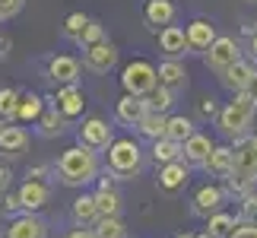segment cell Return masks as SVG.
I'll return each mask as SVG.
<instances>
[{"label": "cell", "mask_w": 257, "mask_h": 238, "mask_svg": "<svg viewBox=\"0 0 257 238\" xmlns=\"http://www.w3.org/2000/svg\"><path fill=\"white\" fill-rule=\"evenodd\" d=\"M232 153H235V168L222 184L232 197L244 200V197L254 194V184H257V134L244 137V140H235Z\"/></svg>", "instance_id": "6da1fadb"}, {"label": "cell", "mask_w": 257, "mask_h": 238, "mask_svg": "<svg viewBox=\"0 0 257 238\" xmlns=\"http://www.w3.org/2000/svg\"><path fill=\"white\" fill-rule=\"evenodd\" d=\"M57 178H61V184H67V187H86L89 181H95L98 178L95 150H89L83 143L64 150L61 159H57Z\"/></svg>", "instance_id": "7a4b0ae2"}, {"label": "cell", "mask_w": 257, "mask_h": 238, "mask_svg": "<svg viewBox=\"0 0 257 238\" xmlns=\"http://www.w3.org/2000/svg\"><path fill=\"white\" fill-rule=\"evenodd\" d=\"M254 114H257V105L244 92H238V95H232V102L219 111L216 127H219V134L229 137V140H244V137H251Z\"/></svg>", "instance_id": "3957f363"}, {"label": "cell", "mask_w": 257, "mask_h": 238, "mask_svg": "<svg viewBox=\"0 0 257 238\" xmlns=\"http://www.w3.org/2000/svg\"><path fill=\"white\" fill-rule=\"evenodd\" d=\"M143 168V150L137 140H114L108 146V172L117 181H131Z\"/></svg>", "instance_id": "277c9868"}, {"label": "cell", "mask_w": 257, "mask_h": 238, "mask_svg": "<svg viewBox=\"0 0 257 238\" xmlns=\"http://www.w3.org/2000/svg\"><path fill=\"white\" fill-rule=\"evenodd\" d=\"M121 86L127 95H150L159 86V67H153L150 61H131L121 70Z\"/></svg>", "instance_id": "5b68a950"}, {"label": "cell", "mask_w": 257, "mask_h": 238, "mask_svg": "<svg viewBox=\"0 0 257 238\" xmlns=\"http://www.w3.org/2000/svg\"><path fill=\"white\" fill-rule=\"evenodd\" d=\"M241 61V48H238V42L235 38H229V35H219L213 42V48L203 54V64L210 67L213 73H222V70H229L232 64H238Z\"/></svg>", "instance_id": "8992f818"}, {"label": "cell", "mask_w": 257, "mask_h": 238, "mask_svg": "<svg viewBox=\"0 0 257 238\" xmlns=\"http://www.w3.org/2000/svg\"><path fill=\"white\" fill-rule=\"evenodd\" d=\"M76 137H80L83 146H89V150H95V153H102V150H108V146L114 143V131H111V124H108L105 117H86Z\"/></svg>", "instance_id": "52a82bcc"}, {"label": "cell", "mask_w": 257, "mask_h": 238, "mask_svg": "<svg viewBox=\"0 0 257 238\" xmlns=\"http://www.w3.org/2000/svg\"><path fill=\"white\" fill-rule=\"evenodd\" d=\"M225 187L222 184H203L200 191L194 194V200H191V213L194 216H200V219H210L213 213H219L222 210V203H225Z\"/></svg>", "instance_id": "ba28073f"}, {"label": "cell", "mask_w": 257, "mask_h": 238, "mask_svg": "<svg viewBox=\"0 0 257 238\" xmlns=\"http://www.w3.org/2000/svg\"><path fill=\"white\" fill-rule=\"evenodd\" d=\"M114 64H117V48L108 42H95V45H89L83 48V67L86 70H92V73H108V70H114Z\"/></svg>", "instance_id": "9c48e42d"}, {"label": "cell", "mask_w": 257, "mask_h": 238, "mask_svg": "<svg viewBox=\"0 0 257 238\" xmlns=\"http://www.w3.org/2000/svg\"><path fill=\"white\" fill-rule=\"evenodd\" d=\"M187 181H191V165H187L184 159L169 162V165H159V178H156L159 191H165V194H178V191H184V187H187Z\"/></svg>", "instance_id": "30bf717a"}, {"label": "cell", "mask_w": 257, "mask_h": 238, "mask_svg": "<svg viewBox=\"0 0 257 238\" xmlns=\"http://www.w3.org/2000/svg\"><path fill=\"white\" fill-rule=\"evenodd\" d=\"M80 73H83V67L70 54H54L51 61H48V76H51V83H57V86H76L80 83Z\"/></svg>", "instance_id": "8fae6325"}, {"label": "cell", "mask_w": 257, "mask_h": 238, "mask_svg": "<svg viewBox=\"0 0 257 238\" xmlns=\"http://www.w3.org/2000/svg\"><path fill=\"white\" fill-rule=\"evenodd\" d=\"M150 114V102H146V95H121V102H117L114 108V117H117V124H124V127H140V121Z\"/></svg>", "instance_id": "7c38bea8"}, {"label": "cell", "mask_w": 257, "mask_h": 238, "mask_svg": "<svg viewBox=\"0 0 257 238\" xmlns=\"http://www.w3.org/2000/svg\"><path fill=\"white\" fill-rule=\"evenodd\" d=\"M159 51L172 61H181L184 54H191V45H187V29L181 26H165L159 32Z\"/></svg>", "instance_id": "4fadbf2b"}, {"label": "cell", "mask_w": 257, "mask_h": 238, "mask_svg": "<svg viewBox=\"0 0 257 238\" xmlns=\"http://www.w3.org/2000/svg\"><path fill=\"white\" fill-rule=\"evenodd\" d=\"M216 26L210 19H191L187 23V45H191V54H206L216 42Z\"/></svg>", "instance_id": "5bb4252c"}, {"label": "cell", "mask_w": 257, "mask_h": 238, "mask_svg": "<svg viewBox=\"0 0 257 238\" xmlns=\"http://www.w3.org/2000/svg\"><path fill=\"white\" fill-rule=\"evenodd\" d=\"M54 108H57V111H61V114L67 117V121H76V117H83L86 95L80 92V86H57Z\"/></svg>", "instance_id": "9a60e30c"}, {"label": "cell", "mask_w": 257, "mask_h": 238, "mask_svg": "<svg viewBox=\"0 0 257 238\" xmlns=\"http://www.w3.org/2000/svg\"><path fill=\"white\" fill-rule=\"evenodd\" d=\"M7 238H48V225L35 213H19L7 225Z\"/></svg>", "instance_id": "2e32d148"}, {"label": "cell", "mask_w": 257, "mask_h": 238, "mask_svg": "<svg viewBox=\"0 0 257 238\" xmlns=\"http://www.w3.org/2000/svg\"><path fill=\"white\" fill-rule=\"evenodd\" d=\"M26 150H29V134H26V127L4 124V131H0V156L19 159Z\"/></svg>", "instance_id": "e0dca14e"}, {"label": "cell", "mask_w": 257, "mask_h": 238, "mask_svg": "<svg viewBox=\"0 0 257 238\" xmlns=\"http://www.w3.org/2000/svg\"><path fill=\"white\" fill-rule=\"evenodd\" d=\"M213 150H216V143L206 134H194L191 140L184 143V162L191 165V168H203L206 162H210Z\"/></svg>", "instance_id": "ac0fdd59"}, {"label": "cell", "mask_w": 257, "mask_h": 238, "mask_svg": "<svg viewBox=\"0 0 257 238\" xmlns=\"http://www.w3.org/2000/svg\"><path fill=\"white\" fill-rule=\"evenodd\" d=\"M254 70H257V67H254L251 61H244V57H241L238 64H232L229 70H222V73H219V83L229 89L232 95H238V92H244V86H248V79L254 76Z\"/></svg>", "instance_id": "d6986e66"}, {"label": "cell", "mask_w": 257, "mask_h": 238, "mask_svg": "<svg viewBox=\"0 0 257 238\" xmlns=\"http://www.w3.org/2000/svg\"><path fill=\"white\" fill-rule=\"evenodd\" d=\"M16 194H19V200H23V213H38L48 203V197H51V187L45 181H32V178H29Z\"/></svg>", "instance_id": "ffe728a7"}, {"label": "cell", "mask_w": 257, "mask_h": 238, "mask_svg": "<svg viewBox=\"0 0 257 238\" xmlns=\"http://www.w3.org/2000/svg\"><path fill=\"white\" fill-rule=\"evenodd\" d=\"M159 86L172 89V92H184L187 89V67L181 61H172V57H165V61L159 64Z\"/></svg>", "instance_id": "44dd1931"}, {"label": "cell", "mask_w": 257, "mask_h": 238, "mask_svg": "<svg viewBox=\"0 0 257 238\" xmlns=\"http://www.w3.org/2000/svg\"><path fill=\"white\" fill-rule=\"evenodd\" d=\"M175 16H178V10H175L172 0H146V7H143V19H146V26H153V29L172 26Z\"/></svg>", "instance_id": "7402d4cb"}, {"label": "cell", "mask_w": 257, "mask_h": 238, "mask_svg": "<svg viewBox=\"0 0 257 238\" xmlns=\"http://www.w3.org/2000/svg\"><path fill=\"white\" fill-rule=\"evenodd\" d=\"M70 216H73V222L76 225H95L98 219H102V213H98V203H95V194H83V197H76L73 206H70Z\"/></svg>", "instance_id": "603a6c76"}, {"label": "cell", "mask_w": 257, "mask_h": 238, "mask_svg": "<svg viewBox=\"0 0 257 238\" xmlns=\"http://www.w3.org/2000/svg\"><path fill=\"white\" fill-rule=\"evenodd\" d=\"M203 168L210 172V178H219V181H225V178L232 175V168H235V153H232V146H216L213 156H210V162H206Z\"/></svg>", "instance_id": "cb8c5ba5"}, {"label": "cell", "mask_w": 257, "mask_h": 238, "mask_svg": "<svg viewBox=\"0 0 257 238\" xmlns=\"http://www.w3.org/2000/svg\"><path fill=\"white\" fill-rule=\"evenodd\" d=\"M238 222L241 219H235V216H229V213H213L210 219H206V238H232L235 235V229H238Z\"/></svg>", "instance_id": "d4e9b609"}, {"label": "cell", "mask_w": 257, "mask_h": 238, "mask_svg": "<svg viewBox=\"0 0 257 238\" xmlns=\"http://www.w3.org/2000/svg\"><path fill=\"white\" fill-rule=\"evenodd\" d=\"M165 127H169V114L153 111V108H150V114H146L143 121H140V127H137V131H140L143 140L156 143V140H162V137H165Z\"/></svg>", "instance_id": "484cf974"}, {"label": "cell", "mask_w": 257, "mask_h": 238, "mask_svg": "<svg viewBox=\"0 0 257 238\" xmlns=\"http://www.w3.org/2000/svg\"><path fill=\"white\" fill-rule=\"evenodd\" d=\"M64 124H67V117L57 111V108H45V114H42V121H38V137H45V140H54V137H61L64 134Z\"/></svg>", "instance_id": "4316f807"}, {"label": "cell", "mask_w": 257, "mask_h": 238, "mask_svg": "<svg viewBox=\"0 0 257 238\" xmlns=\"http://www.w3.org/2000/svg\"><path fill=\"white\" fill-rule=\"evenodd\" d=\"M42 114H45V98L35 95V92H26L23 102H19V117H16V121H23V124H38V121H42Z\"/></svg>", "instance_id": "83f0119b"}, {"label": "cell", "mask_w": 257, "mask_h": 238, "mask_svg": "<svg viewBox=\"0 0 257 238\" xmlns=\"http://www.w3.org/2000/svg\"><path fill=\"white\" fill-rule=\"evenodd\" d=\"M153 159H156V165H169V162H178V159H184V146L181 143H175L169 140V137H162V140H156L153 143Z\"/></svg>", "instance_id": "f1b7e54d"}, {"label": "cell", "mask_w": 257, "mask_h": 238, "mask_svg": "<svg viewBox=\"0 0 257 238\" xmlns=\"http://www.w3.org/2000/svg\"><path fill=\"white\" fill-rule=\"evenodd\" d=\"M197 131H194V121L191 117H184V114H172L169 117V127H165V137H169V140H175V143H187L194 137Z\"/></svg>", "instance_id": "f546056e"}, {"label": "cell", "mask_w": 257, "mask_h": 238, "mask_svg": "<svg viewBox=\"0 0 257 238\" xmlns=\"http://www.w3.org/2000/svg\"><path fill=\"white\" fill-rule=\"evenodd\" d=\"M95 203H98V213L102 216H121L124 210V200L114 187H98L95 191Z\"/></svg>", "instance_id": "4dcf8cb0"}, {"label": "cell", "mask_w": 257, "mask_h": 238, "mask_svg": "<svg viewBox=\"0 0 257 238\" xmlns=\"http://www.w3.org/2000/svg\"><path fill=\"white\" fill-rule=\"evenodd\" d=\"M95 238H127V225L121 222V216H102L92 225Z\"/></svg>", "instance_id": "1f68e13d"}, {"label": "cell", "mask_w": 257, "mask_h": 238, "mask_svg": "<svg viewBox=\"0 0 257 238\" xmlns=\"http://www.w3.org/2000/svg\"><path fill=\"white\" fill-rule=\"evenodd\" d=\"M19 102H23V92L16 89H0V117L7 124H13L19 117Z\"/></svg>", "instance_id": "d6a6232c"}, {"label": "cell", "mask_w": 257, "mask_h": 238, "mask_svg": "<svg viewBox=\"0 0 257 238\" xmlns=\"http://www.w3.org/2000/svg\"><path fill=\"white\" fill-rule=\"evenodd\" d=\"M146 102H150L153 111H162V114H165V111L175 105V92H172V89H165V86H156L153 92L146 95Z\"/></svg>", "instance_id": "836d02e7"}, {"label": "cell", "mask_w": 257, "mask_h": 238, "mask_svg": "<svg viewBox=\"0 0 257 238\" xmlns=\"http://www.w3.org/2000/svg\"><path fill=\"white\" fill-rule=\"evenodd\" d=\"M89 26V16L86 13H70L64 19V35L70 38V42H80V35H83V29Z\"/></svg>", "instance_id": "e575fe53"}, {"label": "cell", "mask_w": 257, "mask_h": 238, "mask_svg": "<svg viewBox=\"0 0 257 238\" xmlns=\"http://www.w3.org/2000/svg\"><path fill=\"white\" fill-rule=\"evenodd\" d=\"M95 42H105V29H102V23L98 19H89V26L83 29V35H80V48H89V45H95Z\"/></svg>", "instance_id": "d590c367"}, {"label": "cell", "mask_w": 257, "mask_h": 238, "mask_svg": "<svg viewBox=\"0 0 257 238\" xmlns=\"http://www.w3.org/2000/svg\"><path fill=\"white\" fill-rule=\"evenodd\" d=\"M238 219H241V222H251V225H257V197H254V194L241 200V216H238Z\"/></svg>", "instance_id": "8d00e7d4"}, {"label": "cell", "mask_w": 257, "mask_h": 238, "mask_svg": "<svg viewBox=\"0 0 257 238\" xmlns=\"http://www.w3.org/2000/svg\"><path fill=\"white\" fill-rule=\"evenodd\" d=\"M23 4H26V0H0V16H4V19H13L19 10H23Z\"/></svg>", "instance_id": "74e56055"}, {"label": "cell", "mask_w": 257, "mask_h": 238, "mask_svg": "<svg viewBox=\"0 0 257 238\" xmlns=\"http://www.w3.org/2000/svg\"><path fill=\"white\" fill-rule=\"evenodd\" d=\"M200 114H203V117H219V111H216V98H213V95H203V98H200Z\"/></svg>", "instance_id": "f35d334b"}, {"label": "cell", "mask_w": 257, "mask_h": 238, "mask_svg": "<svg viewBox=\"0 0 257 238\" xmlns=\"http://www.w3.org/2000/svg\"><path fill=\"white\" fill-rule=\"evenodd\" d=\"M19 210H23L19 194H7V197H4V213H19Z\"/></svg>", "instance_id": "ab89813d"}, {"label": "cell", "mask_w": 257, "mask_h": 238, "mask_svg": "<svg viewBox=\"0 0 257 238\" xmlns=\"http://www.w3.org/2000/svg\"><path fill=\"white\" fill-rule=\"evenodd\" d=\"M232 238H257V225H251V222H238V229H235Z\"/></svg>", "instance_id": "60d3db41"}, {"label": "cell", "mask_w": 257, "mask_h": 238, "mask_svg": "<svg viewBox=\"0 0 257 238\" xmlns=\"http://www.w3.org/2000/svg\"><path fill=\"white\" fill-rule=\"evenodd\" d=\"M64 238H95V232H92V229H86V225H76V229H70Z\"/></svg>", "instance_id": "b9f144b4"}, {"label": "cell", "mask_w": 257, "mask_h": 238, "mask_svg": "<svg viewBox=\"0 0 257 238\" xmlns=\"http://www.w3.org/2000/svg\"><path fill=\"white\" fill-rule=\"evenodd\" d=\"M10 181H13V172H10V165H0V194L10 187Z\"/></svg>", "instance_id": "7bdbcfd3"}, {"label": "cell", "mask_w": 257, "mask_h": 238, "mask_svg": "<svg viewBox=\"0 0 257 238\" xmlns=\"http://www.w3.org/2000/svg\"><path fill=\"white\" fill-rule=\"evenodd\" d=\"M244 95H248V98H251V102L257 105V70H254V76L248 79V86H244Z\"/></svg>", "instance_id": "ee69618b"}, {"label": "cell", "mask_w": 257, "mask_h": 238, "mask_svg": "<svg viewBox=\"0 0 257 238\" xmlns=\"http://www.w3.org/2000/svg\"><path fill=\"white\" fill-rule=\"evenodd\" d=\"M45 175H48V165H35V168H29L26 178H32V181H42Z\"/></svg>", "instance_id": "f6af8a7d"}, {"label": "cell", "mask_w": 257, "mask_h": 238, "mask_svg": "<svg viewBox=\"0 0 257 238\" xmlns=\"http://www.w3.org/2000/svg\"><path fill=\"white\" fill-rule=\"evenodd\" d=\"M248 51H251V61L257 64V32H251V42H248Z\"/></svg>", "instance_id": "bcb514c9"}, {"label": "cell", "mask_w": 257, "mask_h": 238, "mask_svg": "<svg viewBox=\"0 0 257 238\" xmlns=\"http://www.w3.org/2000/svg\"><path fill=\"white\" fill-rule=\"evenodd\" d=\"M175 238H197V235H187V232H184V235H175Z\"/></svg>", "instance_id": "7dc6e473"}, {"label": "cell", "mask_w": 257, "mask_h": 238, "mask_svg": "<svg viewBox=\"0 0 257 238\" xmlns=\"http://www.w3.org/2000/svg\"><path fill=\"white\" fill-rule=\"evenodd\" d=\"M4 124H7V121H4V117H0V131H4Z\"/></svg>", "instance_id": "c3c4849f"}, {"label": "cell", "mask_w": 257, "mask_h": 238, "mask_svg": "<svg viewBox=\"0 0 257 238\" xmlns=\"http://www.w3.org/2000/svg\"><path fill=\"white\" fill-rule=\"evenodd\" d=\"M244 4H257V0H244Z\"/></svg>", "instance_id": "681fc988"}, {"label": "cell", "mask_w": 257, "mask_h": 238, "mask_svg": "<svg viewBox=\"0 0 257 238\" xmlns=\"http://www.w3.org/2000/svg\"><path fill=\"white\" fill-rule=\"evenodd\" d=\"M0 23H4V16H0Z\"/></svg>", "instance_id": "f907efd6"}]
</instances>
